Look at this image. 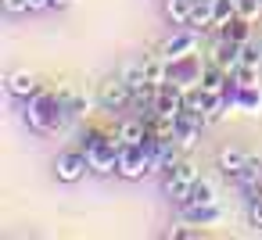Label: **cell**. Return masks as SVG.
Masks as SVG:
<instances>
[{
	"label": "cell",
	"mask_w": 262,
	"mask_h": 240,
	"mask_svg": "<svg viewBox=\"0 0 262 240\" xmlns=\"http://www.w3.org/2000/svg\"><path fill=\"white\" fill-rule=\"evenodd\" d=\"M97 101H101V108H104V111H119L122 104H129V101H133V90H129V83H126L122 76H112V79H104V83H101Z\"/></svg>",
	"instance_id": "obj_1"
},
{
	"label": "cell",
	"mask_w": 262,
	"mask_h": 240,
	"mask_svg": "<svg viewBox=\"0 0 262 240\" xmlns=\"http://www.w3.org/2000/svg\"><path fill=\"white\" fill-rule=\"evenodd\" d=\"M86 169H90V158L79 154V151H65V154H58V161H54V172H58L61 183H79Z\"/></svg>",
	"instance_id": "obj_2"
},
{
	"label": "cell",
	"mask_w": 262,
	"mask_h": 240,
	"mask_svg": "<svg viewBox=\"0 0 262 240\" xmlns=\"http://www.w3.org/2000/svg\"><path fill=\"white\" fill-rule=\"evenodd\" d=\"M194 47H198V33H194V29H187V33H180V36L165 40L162 54H165L169 61H176V58H187V54H194Z\"/></svg>",
	"instance_id": "obj_3"
},
{
	"label": "cell",
	"mask_w": 262,
	"mask_h": 240,
	"mask_svg": "<svg viewBox=\"0 0 262 240\" xmlns=\"http://www.w3.org/2000/svg\"><path fill=\"white\" fill-rule=\"evenodd\" d=\"M147 136H151V126H147V122H140V118H126V122L119 126L115 143H144Z\"/></svg>",
	"instance_id": "obj_4"
},
{
	"label": "cell",
	"mask_w": 262,
	"mask_h": 240,
	"mask_svg": "<svg viewBox=\"0 0 262 240\" xmlns=\"http://www.w3.org/2000/svg\"><path fill=\"white\" fill-rule=\"evenodd\" d=\"M244 165H248V154H244L241 147H223V151H219V169H223L226 176H241Z\"/></svg>",
	"instance_id": "obj_5"
},
{
	"label": "cell",
	"mask_w": 262,
	"mask_h": 240,
	"mask_svg": "<svg viewBox=\"0 0 262 240\" xmlns=\"http://www.w3.org/2000/svg\"><path fill=\"white\" fill-rule=\"evenodd\" d=\"M8 86H11V93H15V97H33V93H40V83H36V76H33V72H15Z\"/></svg>",
	"instance_id": "obj_6"
},
{
	"label": "cell",
	"mask_w": 262,
	"mask_h": 240,
	"mask_svg": "<svg viewBox=\"0 0 262 240\" xmlns=\"http://www.w3.org/2000/svg\"><path fill=\"white\" fill-rule=\"evenodd\" d=\"M119 76L129 83V90H140V86L147 83V68H144V61H126Z\"/></svg>",
	"instance_id": "obj_7"
},
{
	"label": "cell",
	"mask_w": 262,
	"mask_h": 240,
	"mask_svg": "<svg viewBox=\"0 0 262 240\" xmlns=\"http://www.w3.org/2000/svg\"><path fill=\"white\" fill-rule=\"evenodd\" d=\"M190 11H194V0H165V15H169L172 22L190 26Z\"/></svg>",
	"instance_id": "obj_8"
},
{
	"label": "cell",
	"mask_w": 262,
	"mask_h": 240,
	"mask_svg": "<svg viewBox=\"0 0 262 240\" xmlns=\"http://www.w3.org/2000/svg\"><path fill=\"white\" fill-rule=\"evenodd\" d=\"M165 65H169V58H165V54H158V58L144 61V68H147V83L162 86V83H165Z\"/></svg>",
	"instance_id": "obj_9"
},
{
	"label": "cell",
	"mask_w": 262,
	"mask_h": 240,
	"mask_svg": "<svg viewBox=\"0 0 262 240\" xmlns=\"http://www.w3.org/2000/svg\"><path fill=\"white\" fill-rule=\"evenodd\" d=\"M190 201H194V204H215V186H212L208 179H198V183L190 186Z\"/></svg>",
	"instance_id": "obj_10"
},
{
	"label": "cell",
	"mask_w": 262,
	"mask_h": 240,
	"mask_svg": "<svg viewBox=\"0 0 262 240\" xmlns=\"http://www.w3.org/2000/svg\"><path fill=\"white\" fill-rule=\"evenodd\" d=\"M258 15H262V0H237V18L255 22Z\"/></svg>",
	"instance_id": "obj_11"
},
{
	"label": "cell",
	"mask_w": 262,
	"mask_h": 240,
	"mask_svg": "<svg viewBox=\"0 0 262 240\" xmlns=\"http://www.w3.org/2000/svg\"><path fill=\"white\" fill-rule=\"evenodd\" d=\"M172 176H180V179H187V183H198V172H194L190 161H180V165L172 169Z\"/></svg>",
	"instance_id": "obj_12"
},
{
	"label": "cell",
	"mask_w": 262,
	"mask_h": 240,
	"mask_svg": "<svg viewBox=\"0 0 262 240\" xmlns=\"http://www.w3.org/2000/svg\"><path fill=\"white\" fill-rule=\"evenodd\" d=\"M248 219H251L255 226H262V194L251 197V204H248Z\"/></svg>",
	"instance_id": "obj_13"
},
{
	"label": "cell",
	"mask_w": 262,
	"mask_h": 240,
	"mask_svg": "<svg viewBox=\"0 0 262 240\" xmlns=\"http://www.w3.org/2000/svg\"><path fill=\"white\" fill-rule=\"evenodd\" d=\"M4 11L8 15H26L29 11V0H4Z\"/></svg>",
	"instance_id": "obj_14"
},
{
	"label": "cell",
	"mask_w": 262,
	"mask_h": 240,
	"mask_svg": "<svg viewBox=\"0 0 262 240\" xmlns=\"http://www.w3.org/2000/svg\"><path fill=\"white\" fill-rule=\"evenodd\" d=\"M219 76H223L219 68H208V72H205V86H208V90H215V86H219Z\"/></svg>",
	"instance_id": "obj_15"
},
{
	"label": "cell",
	"mask_w": 262,
	"mask_h": 240,
	"mask_svg": "<svg viewBox=\"0 0 262 240\" xmlns=\"http://www.w3.org/2000/svg\"><path fill=\"white\" fill-rule=\"evenodd\" d=\"M72 4V0H54V8H69Z\"/></svg>",
	"instance_id": "obj_16"
},
{
	"label": "cell",
	"mask_w": 262,
	"mask_h": 240,
	"mask_svg": "<svg viewBox=\"0 0 262 240\" xmlns=\"http://www.w3.org/2000/svg\"><path fill=\"white\" fill-rule=\"evenodd\" d=\"M233 4H237V0H233Z\"/></svg>",
	"instance_id": "obj_17"
}]
</instances>
